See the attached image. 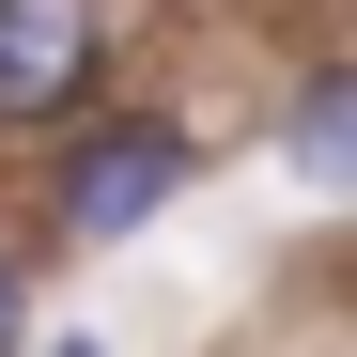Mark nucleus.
Returning a JSON list of instances; mask_svg holds the SVG:
<instances>
[{"mask_svg": "<svg viewBox=\"0 0 357 357\" xmlns=\"http://www.w3.org/2000/svg\"><path fill=\"white\" fill-rule=\"evenodd\" d=\"M187 171H202V140H187V125H155V109H125V125L63 140L47 218H63V249H125V233H155L171 202H187Z\"/></svg>", "mask_w": 357, "mask_h": 357, "instance_id": "f257e3e1", "label": "nucleus"}, {"mask_svg": "<svg viewBox=\"0 0 357 357\" xmlns=\"http://www.w3.org/2000/svg\"><path fill=\"white\" fill-rule=\"evenodd\" d=\"M109 16L125 0H0V125H63L109 63Z\"/></svg>", "mask_w": 357, "mask_h": 357, "instance_id": "f03ea898", "label": "nucleus"}, {"mask_svg": "<svg viewBox=\"0 0 357 357\" xmlns=\"http://www.w3.org/2000/svg\"><path fill=\"white\" fill-rule=\"evenodd\" d=\"M280 140H295V171H311V187H357V78L326 63L311 93H295V125H280Z\"/></svg>", "mask_w": 357, "mask_h": 357, "instance_id": "7ed1b4c3", "label": "nucleus"}, {"mask_svg": "<svg viewBox=\"0 0 357 357\" xmlns=\"http://www.w3.org/2000/svg\"><path fill=\"white\" fill-rule=\"evenodd\" d=\"M16 326H31V295H16V249H0V342H16Z\"/></svg>", "mask_w": 357, "mask_h": 357, "instance_id": "20e7f679", "label": "nucleus"}]
</instances>
